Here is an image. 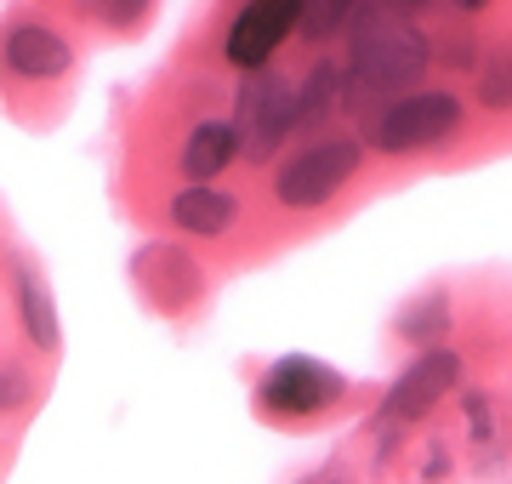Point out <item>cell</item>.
<instances>
[{
	"mask_svg": "<svg viewBox=\"0 0 512 484\" xmlns=\"http://www.w3.org/2000/svg\"><path fill=\"white\" fill-rule=\"evenodd\" d=\"M234 160H239V143H234V126L228 120H200L183 137V149H177V166H183L188 183H217Z\"/></svg>",
	"mask_w": 512,
	"mask_h": 484,
	"instance_id": "12",
	"label": "cell"
},
{
	"mask_svg": "<svg viewBox=\"0 0 512 484\" xmlns=\"http://www.w3.org/2000/svg\"><path fill=\"white\" fill-rule=\"evenodd\" d=\"M467 120L456 92H439V86H421V92H404V97H387L382 109L365 120V149L376 154H421V149H439L450 143Z\"/></svg>",
	"mask_w": 512,
	"mask_h": 484,
	"instance_id": "2",
	"label": "cell"
},
{
	"mask_svg": "<svg viewBox=\"0 0 512 484\" xmlns=\"http://www.w3.org/2000/svg\"><path fill=\"white\" fill-rule=\"evenodd\" d=\"M387 6H393V12H404V18H410V12H421V6H433V0H387Z\"/></svg>",
	"mask_w": 512,
	"mask_h": 484,
	"instance_id": "20",
	"label": "cell"
},
{
	"mask_svg": "<svg viewBox=\"0 0 512 484\" xmlns=\"http://www.w3.org/2000/svg\"><path fill=\"white\" fill-rule=\"evenodd\" d=\"M165 217H171V228L188 234V240H222V234H234V223H239V200L222 194V188H211V183H183L171 194V205H165Z\"/></svg>",
	"mask_w": 512,
	"mask_h": 484,
	"instance_id": "10",
	"label": "cell"
},
{
	"mask_svg": "<svg viewBox=\"0 0 512 484\" xmlns=\"http://www.w3.org/2000/svg\"><path fill=\"white\" fill-rule=\"evenodd\" d=\"M359 6H365V0H308V6H302V23H296V35L313 40V46H325L330 35H342V29L359 18Z\"/></svg>",
	"mask_w": 512,
	"mask_h": 484,
	"instance_id": "15",
	"label": "cell"
},
{
	"mask_svg": "<svg viewBox=\"0 0 512 484\" xmlns=\"http://www.w3.org/2000/svg\"><path fill=\"white\" fill-rule=\"evenodd\" d=\"M473 97H478V109H490V114H507L512 109V46H501V52L484 57Z\"/></svg>",
	"mask_w": 512,
	"mask_h": 484,
	"instance_id": "16",
	"label": "cell"
},
{
	"mask_svg": "<svg viewBox=\"0 0 512 484\" xmlns=\"http://www.w3.org/2000/svg\"><path fill=\"white\" fill-rule=\"evenodd\" d=\"M23 399H29V371L23 365H0V416L18 410Z\"/></svg>",
	"mask_w": 512,
	"mask_h": 484,
	"instance_id": "18",
	"label": "cell"
},
{
	"mask_svg": "<svg viewBox=\"0 0 512 484\" xmlns=\"http://www.w3.org/2000/svg\"><path fill=\"white\" fill-rule=\"evenodd\" d=\"M80 12L103 29H137L154 12V0H80Z\"/></svg>",
	"mask_w": 512,
	"mask_h": 484,
	"instance_id": "17",
	"label": "cell"
},
{
	"mask_svg": "<svg viewBox=\"0 0 512 484\" xmlns=\"http://www.w3.org/2000/svg\"><path fill=\"white\" fill-rule=\"evenodd\" d=\"M342 103H348V75H342L336 63H313L308 75L296 80V120H291V131H319Z\"/></svg>",
	"mask_w": 512,
	"mask_h": 484,
	"instance_id": "13",
	"label": "cell"
},
{
	"mask_svg": "<svg viewBox=\"0 0 512 484\" xmlns=\"http://www.w3.org/2000/svg\"><path fill=\"white\" fill-rule=\"evenodd\" d=\"M12 308H18V325H23V336H29V348H40V354H57L63 325H57L52 285L40 280L35 262H23V257H12Z\"/></svg>",
	"mask_w": 512,
	"mask_h": 484,
	"instance_id": "11",
	"label": "cell"
},
{
	"mask_svg": "<svg viewBox=\"0 0 512 484\" xmlns=\"http://www.w3.org/2000/svg\"><path fill=\"white\" fill-rule=\"evenodd\" d=\"M131 274L143 285V297L160 308V314H183L188 302L205 291V274L200 262L188 257L183 245H143L137 262H131Z\"/></svg>",
	"mask_w": 512,
	"mask_h": 484,
	"instance_id": "9",
	"label": "cell"
},
{
	"mask_svg": "<svg viewBox=\"0 0 512 484\" xmlns=\"http://www.w3.org/2000/svg\"><path fill=\"white\" fill-rule=\"evenodd\" d=\"M348 399V376L330 371L325 359H308V354H285L274 359L262 382H256V405L268 416H285V422H302V416H319V410L342 405Z\"/></svg>",
	"mask_w": 512,
	"mask_h": 484,
	"instance_id": "5",
	"label": "cell"
},
{
	"mask_svg": "<svg viewBox=\"0 0 512 484\" xmlns=\"http://www.w3.org/2000/svg\"><path fill=\"white\" fill-rule=\"evenodd\" d=\"M348 92L353 97H404L416 92V80L427 75L433 63V46L416 23L393 12V6H359V18L348 23Z\"/></svg>",
	"mask_w": 512,
	"mask_h": 484,
	"instance_id": "1",
	"label": "cell"
},
{
	"mask_svg": "<svg viewBox=\"0 0 512 484\" xmlns=\"http://www.w3.org/2000/svg\"><path fill=\"white\" fill-rule=\"evenodd\" d=\"M467 428H473V439H490V433H495L490 399H484V393H467Z\"/></svg>",
	"mask_w": 512,
	"mask_h": 484,
	"instance_id": "19",
	"label": "cell"
},
{
	"mask_svg": "<svg viewBox=\"0 0 512 484\" xmlns=\"http://www.w3.org/2000/svg\"><path fill=\"white\" fill-rule=\"evenodd\" d=\"M291 120H296V80H285L279 69H251L239 80V97H234V143L245 160H274L291 137Z\"/></svg>",
	"mask_w": 512,
	"mask_h": 484,
	"instance_id": "4",
	"label": "cell"
},
{
	"mask_svg": "<svg viewBox=\"0 0 512 484\" xmlns=\"http://www.w3.org/2000/svg\"><path fill=\"white\" fill-rule=\"evenodd\" d=\"M308 484H348V479H342V473H313Z\"/></svg>",
	"mask_w": 512,
	"mask_h": 484,
	"instance_id": "21",
	"label": "cell"
},
{
	"mask_svg": "<svg viewBox=\"0 0 512 484\" xmlns=\"http://www.w3.org/2000/svg\"><path fill=\"white\" fill-rule=\"evenodd\" d=\"M359 166H365V143L348 137V131H325V137L302 143L291 160L274 166V205H285V211H319V205H330L359 177Z\"/></svg>",
	"mask_w": 512,
	"mask_h": 484,
	"instance_id": "3",
	"label": "cell"
},
{
	"mask_svg": "<svg viewBox=\"0 0 512 484\" xmlns=\"http://www.w3.org/2000/svg\"><path fill=\"white\" fill-rule=\"evenodd\" d=\"M456 12H478V6H490V0H450Z\"/></svg>",
	"mask_w": 512,
	"mask_h": 484,
	"instance_id": "22",
	"label": "cell"
},
{
	"mask_svg": "<svg viewBox=\"0 0 512 484\" xmlns=\"http://www.w3.org/2000/svg\"><path fill=\"white\" fill-rule=\"evenodd\" d=\"M456 382H461V359L450 354V348H421V354L399 371V382L387 388L382 410H376V422H387V428L421 422V416L439 405V399L456 388Z\"/></svg>",
	"mask_w": 512,
	"mask_h": 484,
	"instance_id": "7",
	"label": "cell"
},
{
	"mask_svg": "<svg viewBox=\"0 0 512 484\" xmlns=\"http://www.w3.org/2000/svg\"><path fill=\"white\" fill-rule=\"evenodd\" d=\"M444 331H450V297H444V291L416 297L399 314V336H404V342H416V348H439Z\"/></svg>",
	"mask_w": 512,
	"mask_h": 484,
	"instance_id": "14",
	"label": "cell"
},
{
	"mask_svg": "<svg viewBox=\"0 0 512 484\" xmlns=\"http://www.w3.org/2000/svg\"><path fill=\"white\" fill-rule=\"evenodd\" d=\"M302 6H308V0H245V6L234 12V23H228V35H222V57H228V69H239V75L268 69L274 52L296 35Z\"/></svg>",
	"mask_w": 512,
	"mask_h": 484,
	"instance_id": "6",
	"label": "cell"
},
{
	"mask_svg": "<svg viewBox=\"0 0 512 484\" xmlns=\"http://www.w3.org/2000/svg\"><path fill=\"white\" fill-rule=\"evenodd\" d=\"M0 69L23 86H52L74 69V46L69 35H57L52 23H6V35H0Z\"/></svg>",
	"mask_w": 512,
	"mask_h": 484,
	"instance_id": "8",
	"label": "cell"
}]
</instances>
